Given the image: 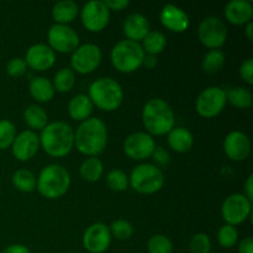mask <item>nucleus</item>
I'll return each mask as SVG.
<instances>
[{"instance_id": "11", "label": "nucleus", "mask_w": 253, "mask_h": 253, "mask_svg": "<svg viewBox=\"0 0 253 253\" xmlns=\"http://www.w3.org/2000/svg\"><path fill=\"white\" fill-rule=\"evenodd\" d=\"M252 211V203L241 193L229 195L221 207V216L226 225L236 227L250 217Z\"/></svg>"}, {"instance_id": "23", "label": "nucleus", "mask_w": 253, "mask_h": 253, "mask_svg": "<svg viewBox=\"0 0 253 253\" xmlns=\"http://www.w3.org/2000/svg\"><path fill=\"white\" fill-rule=\"evenodd\" d=\"M168 146L177 153H187L194 146V135L184 127H174L167 135Z\"/></svg>"}, {"instance_id": "45", "label": "nucleus", "mask_w": 253, "mask_h": 253, "mask_svg": "<svg viewBox=\"0 0 253 253\" xmlns=\"http://www.w3.org/2000/svg\"><path fill=\"white\" fill-rule=\"evenodd\" d=\"M244 195L250 200V202H253V174H250L249 177H247L246 182H245Z\"/></svg>"}, {"instance_id": "16", "label": "nucleus", "mask_w": 253, "mask_h": 253, "mask_svg": "<svg viewBox=\"0 0 253 253\" xmlns=\"http://www.w3.org/2000/svg\"><path fill=\"white\" fill-rule=\"evenodd\" d=\"M24 59L27 68L44 72L51 69L56 63V52L46 43H35L29 47Z\"/></svg>"}, {"instance_id": "37", "label": "nucleus", "mask_w": 253, "mask_h": 253, "mask_svg": "<svg viewBox=\"0 0 253 253\" xmlns=\"http://www.w3.org/2000/svg\"><path fill=\"white\" fill-rule=\"evenodd\" d=\"M16 135V126L14 123L6 119L0 120V151L11 147Z\"/></svg>"}, {"instance_id": "38", "label": "nucleus", "mask_w": 253, "mask_h": 253, "mask_svg": "<svg viewBox=\"0 0 253 253\" xmlns=\"http://www.w3.org/2000/svg\"><path fill=\"white\" fill-rule=\"evenodd\" d=\"M211 251V240L209 235L204 232L195 234L189 241L190 253H210Z\"/></svg>"}, {"instance_id": "7", "label": "nucleus", "mask_w": 253, "mask_h": 253, "mask_svg": "<svg viewBox=\"0 0 253 253\" xmlns=\"http://www.w3.org/2000/svg\"><path fill=\"white\" fill-rule=\"evenodd\" d=\"M128 183L138 194H156L165 185V174L156 165L141 163L132 169L128 177Z\"/></svg>"}, {"instance_id": "8", "label": "nucleus", "mask_w": 253, "mask_h": 253, "mask_svg": "<svg viewBox=\"0 0 253 253\" xmlns=\"http://www.w3.org/2000/svg\"><path fill=\"white\" fill-rule=\"evenodd\" d=\"M226 104V90L212 85L199 94L195 101V109L202 118L212 119L224 111Z\"/></svg>"}, {"instance_id": "39", "label": "nucleus", "mask_w": 253, "mask_h": 253, "mask_svg": "<svg viewBox=\"0 0 253 253\" xmlns=\"http://www.w3.org/2000/svg\"><path fill=\"white\" fill-rule=\"evenodd\" d=\"M27 71L26 62L24 58H20V57H15L11 58L6 63V73L9 74L12 78H19L22 77Z\"/></svg>"}, {"instance_id": "13", "label": "nucleus", "mask_w": 253, "mask_h": 253, "mask_svg": "<svg viewBox=\"0 0 253 253\" xmlns=\"http://www.w3.org/2000/svg\"><path fill=\"white\" fill-rule=\"evenodd\" d=\"M48 46L58 53H73L79 46V35L69 25L54 24L47 32Z\"/></svg>"}, {"instance_id": "33", "label": "nucleus", "mask_w": 253, "mask_h": 253, "mask_svg": "<svg viewBox=\"0 0 253 253\" xmlns=\"http://www.w3.org/2000/svg\"><path fill=\"white\" fill-rule=\"evenodd\" d=\"M106 184L113 192H125L128 188V175L121 169H113L106 174Z\"/></svg>"}, {"instance_id": "18", "label": "nucleus", "mask_w": 253, "mask_h": 253, "mask_svg": "<svg viewBox=\"0 0 253 253\" xmlns=\"http://www.w3.org/2000/svg\"><path fill=\"white\" fill-rule=\"evenodd\" d=\"M224 152L234 162H242L251 153V141L242 131H231L224 140Z\"/></svg>"}, {"instance_id": "35", "label": "nucleus", "mask_w": 253, "mask_h": 253, "mask_svg": "<svg viewBox=\"0 0 253 253\" xmlns=\"http://www.w3.org/2000/svg\"><path fill=\"white\" fill-rule=\"evenodd\" d=\"M173 242L166 235H155L147 242L148 253H173Z\"/></svg>"}, {"instance_id": "3", "label": "nucleus", "mask_w": 253, "mask_h": 253, "mask_svg": "<svg viewBox=\"0 0 253 253\" xmlns=\"http://www.w3.org/2000/svg\"><path fill=\"white\" fill-rule=\"evenodd\" d=\"M141 118L147 133L152 137L168 135V132L174 128V111L167 101L161 98L150 99L143 105Z\"/></svg>"}, {"instance_id": "2", "label": "nucleus", "mask_w": 253, "mask_h": 253, "mask_svg": "<svg viewBox=\"0 0 253 253\" xmlns=\"http://www.w3.org/2000/svg\"><path fill=\"white\" fill-rule=\"evenodd\" d=\"M39 137L41 148L51 157H66L74 148V130L66 121L47 124Z\"/></svg>"}, {"instance_id": "17", "label": "nucleus", "mask_w": 253, "mask_h": 253, "mask_svg": "<svg viewBox=\"0 0 253 253\" xmlns=\"http://www.w3.org/2000/svg\"><path fill=\"white\" fill-rule=\"evenodd\" d=\"M40 148L39 135L31 130H25L16 135L11 145V152L17 161L27 162L39 153Z\"/></svg>"}, {"instance_id": "4", "label": "nucleus", "mask_w": 253, "mask_h": 253, "mask_svg": "<svg viewBox=\"0 0 253 253\" xmlns=\"http://www.w3.org/2000/svg\"><path fill=\"white\" fill-rule=\"evenodd\" d=\"M71 187V174L66 167L51 163L41 169L36 178V189L48 200L59 199Z\"/></svg>"}, {"instance_id": "24", "label": "nucleus", "mask_w": 253, "mask_h": 253, "mask_svg": "<svg viewBox=\"0 0 253 253\" xmlns=\"http://www.w3.org/2000/svg\"><path fill=\"white\" fill-rule=\"evenodd\" d=\"M51 14L56 24L68 25L78 16L79 6L73 0H61L52 6Z\"/></svg>"}, {"instance_id": "22", "label": "nucleus", "mask_w": 253, "mask_h": 253, "mask_svg": "<svg viewBox=\"0 0 253 253\" xmlns=\"http://www.w3.org/2000/svg\"><path fill=\"white\" fill-rule=\"evenodd\" d=\"M94 105L86 94H78L69 100L67 110L72 120L83 123L86 119L91 118Z\"/></svg>"}, {"instance_id": "6", "label": "nucleus", "mask_w": 253, "mask_h": 253, "mask_svg": "<svg viewBox=\"0 0 253 253\" xmlns=\"http://www.w3.org/2000/svg\"><path fill=\"white\" fill-rule=\"evenodd\" d=\"M145 51L138 42L123 40L113 47L110 59L115 69L120 73L130 74L142 67Z\"/></svg>"}, {"instance_id": "21", "label": "nucleus", "mask_w": 253, "mask_h": 253, "mask_svg": "<svg viewBox=\"0 0 253 253\" xmlns=\"http://www.w3.org/2000/svg\"><path fill=\"white\" fill-rule=\"evenodd\" d=\"M224 14L230 24L242 26L252 21L253 5L249 0H232L226 4Z\"/></svg>"}, {"instance_id": "48", "label": "nucleus", "mask_w": 253, "mask_h": 253, "mask_svg": "<svg viewBox=\"0 0 253 253\" xmlns=\"http://www.w3.org/2000/svg\"><path fill=\"white\" fill-rule=\"evenodd\" d=\"M68 253H77V252H68Z\"/></svg>"}, {"instance_id": "29", "label": "nucleus", "mask_w": 253, "mask_h": 253, "mask_svg": "<svg viewBox=\"0 0 253 253\" xmlns=\"http://www.w3.org/2000/svg\"><path fill=\"white\" fill-rule=\"evenodd\" d=\"M141 46L146 54L157 56L165 51L166 46H167V39H166L165 34H162L161 31H150L141 42Z\"/></svg>"}, {"instance_id": "5", "label": "nucleus", "mask_w": 253, "mask_h": 253, "mask_svg": "<svg viewBox=\"0 0 253 253\" xmlns=\"http://www.w3.org/2000/svg\"><path fill=\"white\" fill-rule=\"evenodd\" d=\"M86 95L94 106L105 113L115 111L124 103V89L118 81L111 77L95 79L89 86Z\"/></svg>"}, {"instance_id": "41", "label": "nucleus", "mask_w": 253, "mask_h": 253, "mask_svg": "<svg viewBox=\"0 0 253 253\" xmlns=\"http://www.w3.org/2000/svg\"><path fill=\"white\" fill-rule=\"evenodd\" d=\"M151 157L153 158V161H155L158 166H167L170 161L169 153H168L167 151L162 147H156V150L153 151V153Z\"/></svg>"}, {"instance_id": "27", "label": "nucleus", "mask_w": 253, "mask_h": 253, "mask_svg": "<svg viewBox=\"0 0 253 253\" xmlns=\"http://www.w3.org/2000/svg\"><path fill=\"white\" fill-rule=\"evenodd\" d=\"M104 173V165L98 157H88L82 162L79 167V174L85 182L95 183Z\"/></svg>"}, {"instance_id": "12", "label": "nucleus", "mask_w": 253, "mask_h": 253, "mask_svg": "<svg viewBox=\"0 0 253 253\" xmlns=\"http://www.w3.org/2000/svg\"><path fill=\"white\" fill-rule=\"evenodd\" d=\"M81 12V20L83 26L89 32L98 34L105 30L110 21V10L103 0H91L84 4Z\"/></svg>"}, {"instance_id": "47", "label": "nucleus", "mask_w": 253, "mask_h": 253, "mask_svg": "<svg viewBox=\"0 0 253 253\" xmlns=\"http://www.w3.org/2000/svg\"><path fill=\"white\" fill-rule=\"evenodd\" d=\"M245 35H246L247 40H249L250 42L253 41V24H252V21L245 25Z\"/></svg>"}, {"instance_id": "36", "label": "nucleus", "mask_w": 253, "mask_h": 253, "mask_svg": "<svg viewBox=\"0 0 253 253\" xmlns=\"http://www.w3.org/2000/svg\"><path fill=\"white\" fill-rule=\"evenodd\" d=\"M111 236L115 237L119 241H127L133 235V226L130 221L124 219L115 220L113 224L109 226Z\"/></svg>"}, {"instance_id": "20", "label": "nucleus", "mask_w": 253, "mask_h": 253, "mask_svg": "<svg viewBox=\"0 0 253 253\" xmlns=\"http://www.w3.org/2000/svg\"><path fill=\"white\" fill-rule=\"evenodd\" d=\"M123 31L125 34L126 40L141 43L143 39L147 36L148 32L151 31L150 21L145 15L133 12V14L128 15L124 21Z\"/></svg>"}, {"instance_id": "14", "label": "nucleus", "mask_w": 253, "mask_h": 253, "mask_svg": "<svg viewBox=\"0 0 253 253\" xmlns=\"http://www.w3.org/2000/svg\"><path fill=\"white\" fill-rule=\"evenodd\" d=\"M155 138L147 132H133L128 135L124 141V152L128 158L133 161H145L151 158L156 150Z\"/></svg>"}, {"instance_id": "26", "label": "nucleus", "mask_w": 253, "mask_h": 253, "mask_svg": "<svg viewBox=\"0 0 253 253\" xmlns=\"http://www.w3.org/2000/svg\"><path fill=\"white\" fill-rule=\"evenodd\" d=\"M24 120L30 127V130L36 132V131H42L46 127L47 124H48V115L43 108L34 104V105H30L25 109Z\"/></svg>"}, {"instance_id": "28", "label": "nucleus", "mask_w": 253, "mask_h": 253, "mask_svg": "<svg viewBox=\"0 0 253 253\" xmlns=\"http://www.w3.org/2000/svg\"><path fill=\"white\" fill-rule=\"evenodd\" d=\"M226 101L234 108L245 110L252 106L253 95L249 88L245 86H236L226 91Z\"/></svg>"}, {"instance_id": "25", "label": "nucleus", "mask_w": 253, "mask_h": 253, "mask_svg": "<svg viewBox=\"0 0 253 253\" xmlns=\"http://www.w3.org/2000/svg\"><path fill=\"white\" fill-rule=\"evenodd\" d=\"M29 90L32 98L39 103H48L54 98V90L52 82L46 77H35L30 81Z\"/></svg>"}, {"instance_id": "40", "label": "nucleus", "mask_w": 253, "mask_h": 253, "mask_svg": "<svg viewBox=\"0 0 253 253\" xmlns=\"http://www.w3.org/2000/svg\"><path fill=\"white\" fill-rule=\"evenodd\" d=\"M240 77L246 82L249 85L253 84V59L247 58L244 63L240 66Z\"/></svg>"}, {"instance_id": "42", "label": "nucleus", "mask_w": 253, "mask_h": 253, "mask_svg": "<svg viewBox=\"0 0 253 253\" xmlns=\"http://www.w3.org/2000/svg\"><path fill=\"white\" fill-rule=\"evenodd\" d=\"M110 11H121L130 5V0H104Z\"/></svg>"}, {"instance_id": "15", "label": "nucleus", "mask_w": 253, "mask_h": 253, "mask_svg": "<svg viewBox=\"0 0 253 253\" xmlns=\"http://www.w3.org/2000/svg\"><path fill=\"white\" fill-rule=\"evenodd\" d=\"M111 240L113 236L108 225L95 222L84 231L83 246L89 253H104L110 247Z\"/></svg>"}, {"instance_id": "31", "label": "nucleus", "mask_w": 253, "mask_h": 253, "mask_svg": "<svg viewBox=\"0 0 253 253\" xmlns=\"http://www.w3.org/2000/svg\"><path fill=\"white\" fill-rule=\"evenodd\" d=\"M52 85L58 93H68L76 85V73L68 67L61 68L54 74Z\"/></svg>"}, {"instance_id": "19", "label": "nucleus", "mask_w": 253, "mask_h": 253, "mask_svg": "<svg viewBox=\"0 0 253 253\" xmlns=\"http://www.w3.org/2000/svg\"><path fill=\"white\" fill-rule=\"evenodd\" d=\"M160 21L163 26L175 34L187 31L190 25L187 12L174 4H167L162 7L160 14Z\"/></svg>"}, {"instance_id": "46", "label": "nucleus", "mask_w": 253, "mask_h": 253, "mask_svg": "<svg viewBox=\"0 0 253 253\" xmlns=\"http://www.w3.org/2000/svg\"><path fill=\"white\" fill-rule=\"evenodd\" d=\"M147 69H152L157 66V58L156 56H151V54H146L145 59H143V64Z\"/></svg>"}, {"instance_id": "10", "label": "nucleus", "mask_w": 253, "mask_h": 253, "mask_svg": "<svg viewBox=\"0 0 253 253\" xmlns=\"http://www.w3.org/2000/svg\"><path fill=\"white\" fill-rule=\"evenodd\" d=\"M200 43L209 49H220L227 40V27L217 16H208L198 27Z\"/></svg>"}, {"instance_id": "30", "label": "nucleus", "mask_w": 253, "mask_h": 253, "mask_svg": "<svg viewBox=\"0 0 253 253\" xmlns=\"http://www.w3.org/2000/svg\"><path fill=\"white\" fill-rule=\"evenodd\" d=\"M11 183L21 193H32L36 190V175L29 169H17L11 177Z\"/></svg>"}, {"instance_id": "43", "label": "nucleus", "mask_w": 253, "mask_h": 253, "mask_svg": "<svg viewBox=\"0 0 253 253\" xmlns=\"http://www.w3.org/2000/svg\"><path fill=\"white\" fill-rule=\"evenodd\" d=\"M239 253H253V240L252 237H245L244 240L239 242L237 247Z\"/></svg>"}, {"instance_id": "34", "label": "nucleus", "mask_w": 253, "mask_h": 253, "mask_svg": "<svg viewBox=\"0 0 253 253\" xmlns=\"http://www.w3.org/2000/svg\"><path fill=\"white\" fill-rule=\"evenodd\" d=\"M216 240L220 246L224 247V249H232L239 242V231L235 226L224 225L217 231Z\"/></svg>"}, {"instance_id": "44", "label": "nucleus", "mask_w": 253, "mask_h": 253, "mask_svg": "<svg viewBox=\"0 0 253 253\" xmlns=\"http://www.w3.org/2000/svg\"><path fill=\"white\" fill-rule=\"evenodd\" d=\"M1 253H31V251H30L26 246H24V245L14 244L5 247L1 251Z\"/></svg>"}, {"instance_id": "1", "label": "nucleus", "mask_w": 253, "mask_h": 253, "mask_svg": "<svg viewBox=\"0 0 253 253\" xmlns=\"http://www.w3.org/2000/svg\"><path fill=\"white\" fill-rule=\"evenodd\" d=\"M108 145V128L98 118H89L74 131V147L86 157H96Z\"/></svg>"}, {"instance_id": "32", "label": "nucleus", "mask_w": 253, "mask_h": 253, "mask_svg": "<svg viewBox=\"0 0 253 253\" xmlns=\"http://www.w3.org/2000/svg\"><path fill=\"white\" fill-rule=\"evenodd\" d=\"M225 64V53L221 49H209L203 57L202 68L205 73H217Z\"/></svg>"}, {"instance_id": "9", "label": "nucleus", "mask_w": 253, "mask_h": 253, "mask_svg": "<svg viewBox=\"0 0 253 253\" xmlns=\"http://www.w3.org/2000/svg\"><path fill=\"white\" fill-rule=\"evenodd\" d=\"M103 53L98 44H79L71 57V69L78 74H90L100 66Z\"/></svg>"}]
</instances>
